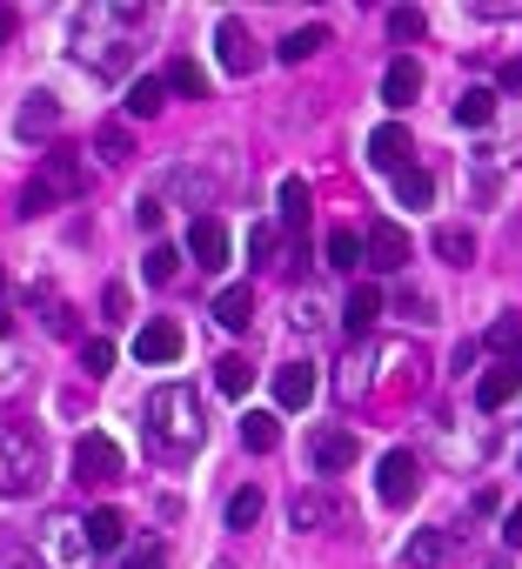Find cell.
Instances as JSON below:
<instances>
[{
    "label": "cell",
    "instance_id": "obj_10",
    "mask_svg": "<svg viewBox=\"0 0 522 569\" xmlns=\"http://www.w3.org/2000/svg\"><path fill=\"white\" fill-rule=\"evenodd\" d=\"M369 168H382V175H402L409 168V128L402 121H382L369 134Z\"/></svg>",
    "mask_w": 522,
    "mask_h": 569
},
{
    "label": "cell",
    "instance_id": "obj_21",
    "mask_svg": "<svg viewBox=\"0 0 522 569\" xmlns=\"http://www.w3.org/2000/svg\"><path fill=\"white\" fill-rule=\"evenodd\" d=\"M435 255H443L449 269H469L476 262V234L469 228H435Z\"/></svg>",
    "mask_w": 522,
    "mask_h": 569
},
{
    "label": "cell",
    "instance_id": "obj_30",
    "mask_svg": "<svg viewBox=\"0 0 522 569\" xmlns=\"http://www.w3.org/2000/svg\"><path fill=\"white\" fill-rule=\"evenodd\" d=\"M322 47H328V28H295L275 54H282V61H308V54H322Z\"/></svg>",
    "mask_w": 522,
    "mask_h": 569
},
{
    "label": "cell",
    "instance_id": "obj_25",
    "mask_svg": "<svg viewBox=\"0 0 522 569\" xmlns=\"http://www.w3.org/2000/svg\"><path fill=\"white\" fill-rule=\"evenodd\" d=\"M456 121H463V128H489V121H496V88H469V95L456 101Z\"/></svg>",
    "mask_w": 522,
    "mask_h": 569
},
{
    "label": "cell",
    "instance_id": "obj_34",
    "mask_svg": "<svg viewBox=\"0 0 522 569\" xmlns=\"http://www.w3.org/2000/svg\"><path fill=\"white\" fill-rule=\"evenodd\" d=\"M254 523H261V490H241L228 503V529H254Z\"/></svg>",
    "mask_w": 522,
    "mask_h": 569
},
{
    "label": "cell",
    "instance_id": "obj_43",
    "mask_svg": "<svg viewBox=\"0 0 522 569\" xmlns=\"http://www.w3.org/2000/svg\"><path fill=\"white\" fill-rule=\"evenodd\" d=\"M0 41H14V8H0Z\"/></svg>",
    "mask_w": 522,
    "mask_h": 569
},
{
    "label": "cell",
    "instance_id": "obj_3",
    "mask_svg": "<svg viewBox=\"0 0 522 569\" xmlns=\"http://www.w3.org/2000/svg\"><path fill=\"white\" fill-rule=\"evenodd\" d=\"M87 188V175H80V161L74 154H47V175L21 195V215H41V208H54V201H67V195H80Z\"/></svg>",
    "mask_w": 522,
    "mask_h": 569
},
{
    "label": "cell",
    "instance_id": "obj_2",
    "mask_svg": "<svg viewBox=\"0 0 522 569\" xmlns=\"http://www.w3.org/2000/svg\"><path fill=\"white\" fill-rule=\"evenodd\" d=\"M41 475H47V456H41L34 429L0 423V496H28V490H41Z\"/></svg>",
    "mask_w": 522,
    "mask_h": 569
},
{
    "label": "cell",
    "instance_id": "obj_42",
    "mask_svg": "<svg viewBox=\"0 0 522 569\" xmlns=\"http://www.w3.org/2000/svg\"><path fill=\"white\" fill-rule=\"evenodd\" d=\"M502 88H509V95H522V61H509V67H502Z\"/></svg>",
    "mask_w": 522,
    "mask_h": 569
},
{
    "label": "cell",
    "instance_id": "obj_28",
    "mask_svg": "<svg viewBox=\"0 0 522 569\" xmlns=\"http://www.w3.org/2000/svg\"><path fill=\"white\" fill-rule=\"evenodd\" d=\"M402 556H409L415 569H428V562H443V556H449V536H443V529H422V536H409Z\"/></svg>",
    "mask_w": 522,
    "mask_h": 569
},
{
    "label": "cell",
    "instance_id": "obj_4",
    "mask_svg": "<svg viewBox=\"0 0 522 569\" xmlns=\"http://www.w3.org/2000/svg\"><path fill=\"white\" fill-rule=\"evenodd\" d=\"M415 490H422V462H415L409 449H389V456H382V469H376V496H382L389 510H409V503H415Z\"/></svg>",
    "mask_w": 522,
    "mask_h": 569
},
{
    "label": "cell",
    "instance_id": "obj_17",
    "mask_svg": "<svg viewBox=\"0 0 522 569\" xmlns=\"http://www.w3.org/2000/svg\"><path fill=\"white\" fill-rule=\"evenodd\" d=\"M522 395V369L515 362H496L482 382H476V402H482V409H502V402H515Z\"/></svg>",
    "mask_w": 522,
    "mask_h": 569
},
{
    "label": "cell",
    "instance_id": "obj_19",
    "mask_svg": "<svg viewBox=\"0 0 522 569\" xmlns=\"http://www.w3.org/2000/svg\"><path fill=\"white\" fill-rule=\"evenodd\" d=\"M161 101H167V74H141L134 88H128V114H134V121L161 114Z\"/></svg>",
    "mask_w": 522,
    "mask_h": 569
},
{
    "label": "cell",
    "instance_id": "obj_11",
    "mask_svg": "<svg viewBox=\"0 0 522 569\" xmlns=\"http://www.w3.org/2000/svg\"><path fill=\"white\" fill-rule=\"evenodd\" d=\"M188 255H195L208 275H215V269H228V228H221L215 215H202V221L188 228Z\"/></svg>",
    "mask_w": 522,
    "mask_h": 569
},
{
    "label": "cell",
    "instance_id": "obj_23",
    "mask_svg": "<svg viewBox=\"0 0 522 569\" xmlns=\"http://www.w3.org/2000/svg\"><path fill=\"white\" fill-rule=\"evenodd\" d=\"M215 389H221V395H248V389H254V362H248V355H221V362H215Z\"/></svg>",
    "mask_w": 522,
    "mask_h": 569
},
{
    "label": "cell",
    "instance_id": "obj_31",
    "mask_svg": "<svg viewBox=\"0 0 522 569\" xmlns=\"http://www.w3.org/2000/svg\"><path fill=\"white\" fill-rule=\"evenodd\" d=\"M167 88H182L188 101H208V74H202L195 61H174V67H167Z\"/></svg>",
    "mask_w": 522,
    "mask_h": 569
},
{
    "label": "cell",
    "instance_id": "obj_44",
    "mask_svg": "<svg viewBox=\"0 0 522 569\" xmlns=\"http://www.w3.org/2000/svg\"><path fill=\"white\" fill-rule=\"evenodd\" d=\"M0 336H8V315H0Z\"/></svg>",
    "mask_w": 522,
    "mask_h": 569
},
{
    "label": "cell",
    "instance_id": "obj_32",
    "mask_svg": "<svg viewBox=\"0 0 522 569\" xmlns=\"http://www.w3.org/2000/svg\"><path fill=\"white\" fill-rule=\"evenodd\" d=\"M174 269H182V255H174V249H167V241H154V249L141 255V275H148L154 288H161V282H174Z\"/></svg>",
    "mask_w": 522,
    "mask_h": 569
},
{
    "label": "cell",
    "instance_id": "obj_38",
    "mask_svg": "<svg viewBox=\"0 0 522 569\" xmlns=\"http://www.w3.org/2000/svg\"><path fill=\"white\" fill-rule=\"evenodd\" d=\"M248 249H254V262H275V228H254Z\"/></svg>",
    "mask_w": 522,
    "mask_h": 569
},
{
    "label": "cell",
    "instance_id": "obj_18",
    "mask_svg": "<svg viewBox=\"0 0 522 569\" xmlns=\"http://www.w3.org/2000/svg\"><path fill=\"white\" fill-rule=\"evenodd\" d=\"M54 121H61V101H54V95H28V108H21L14 128H21V141H41Z\"/></svg>",
    "mask_w": 522,
    "mask_h": 569
},
{
    "label": "cell",
    "instance_id": "obj_26",
    "mask_svg": "<svg viewBox=\"0 0 522 569\" xmlns=\"http://www.w3.org/2000/svg\"><path fill=\"white\" fill-rule=\"evenodd\" d=\"M328 269H341V275L362 269V234H356V228H335V234H328Z\"/></svg>",
    "mask_w": 522,
    "mask_h": 569
},
{
    "label": "cell",
    "instance_id": "obj_16",
    "mask_svg": "<svg viewBox=\"0 0 522 569\" xmlns=\"http://www.w3.org/2000/svg\"><path fill=\"white\" fill-rule=\"evenodd\" d=\"M415 95H422V61H409V54L389 61V74H382V101H389V108H409Z\"/></svg>",
    "mask_w": 522,
    "mask_h": 569
},
{
    "label": "cell",
    "instance_id": "obj_39",
    "mask_svg": "<svg viewBox=\"0 0 522 569\" xmlns=\"http://www.w3.org/2000/svg\"><path fill=\"white\" fill-rule=\"evenodd\" d=\"M502 543H509V549H522V503L509 510V523H502Z\"/></svg>",
    "mask_w": 522,
    "mask_h": 569
},
{
    "label": "cell",
    "instance_id": "obj_7",
    "mask_svg": "<svg viewBox=\"0 0 522 569\" xmlns=\"http://www.w3.org/2000/svg\"><path fill=\"white\" fill-rule=\"evenodd\" d=\"M74 475L80 482H115L121 475V442L115 436H80L74 442Z\"/></svg>",
    "mask_w": 522,
    "mask_h": 569
},
{
    "label": "cell",
    "instance_id": "obj_36",
    "mask_svg": "<svg viewBox=\"0 0 522 569\" xmlns=\"http://www.w3.org/2000/svg\"><path fill=\"white\" fill-rule=\"evenodd\" d=\"M95 147H101L108 161H128V154H134V147H128V128H115V121H108V128L95 134Z\"/></svg>",
    "mask_w": 522,
    "mask_h": 569
},
{
    "label": "cell",
    "instance_id": "obj_35",
    "mask_svg": "<svg viewBox=\"0 0 522 569\" xmlns=\"http://www.w3.org/2000/svg\"><path fill=\"white\" fill-rule=\"evenodd\" d=\"M422 28H428V21H422L415 8H395V14H389V34H395V41H422Z\"/></svg>",
    "mask_w": 522,
    "mask_h": 569
},
{
    "label": "cell",
    "instance_id": "obj_12",
    "mask_svg": "<svg viewBox=\"0 0 522 569\" xmlns=\"http://www.w3.org/2000/svg\"><path fill=\"white\" fill-rule=\"evenodd\" d=\"M134 355H141L148 369L174 362V355H182V329H174V321H148V329L134 336Z\"/></svg>",
    "mask_w": 522,
    "mask_h": 569
},
{
    "label": "cell",
    "instance_id": "obj_41",
    "mask_svg": "<svg viewBox=\"0 0 522 569\" xmlns=\"http://www.w3.org/2000/svg\"><path fill=\"white\" fill-rule=\"evenodd\" d=\"M0 569H41V562H34L28 549H8V556H0Z\"/></svg>",
    "mask_w": 522,
    "mask_h": 569
},
{
    "label": "cell",
    "instance_id": "obj_33",
    "mask_svg": "<svg viewBox=\"0 0 522 569\" xmlns=\"http://www.w3.org/2000/svg\"><path fill=\"white\" fill-rule=\"evenodd\" d=\"M489 349H496V355H515V349H522V321H515V315H496V321H489Z\"/></svg>",
    "mask_w": 522,
    "mask_h": 569
},
{
    "label": "cell",
    "instance_id": "obj_9",
    "mask_svg": "<svg viewBox=\"0 0 522 569\" xmlns=\"http://www.w3.org/2000/svg\"><path fill=\"white\" fill-rule=\"evenodd\" d=\"M80 536H87V549H95V556H121L128 549V516L121 510H87L80 516Z\"/></svg>",
    "mask_w": 522,
    "mask_h": 569
},
{
    "label": "cell",
    "instance_id": "obj_27",
    "mask_svg": "<svg viewBox=\"0 0 522 569\" xmlns=\"http://www.w3.org/2000/svg\"><path fill=\"white\" fill-rule=\"evenodd\" d=\"M395 201H402V208H428V201H435V182H428L422 168H402V175H395Z\"/></svg>",
    "mask_w": 522,
    "mask_h": 569
},
{
    "label": "cell",
    "instance_id": "obj_1",
    "mask_svg": "<svg viewBox=\"0 0 522 569\" xmlns=\"http://www.w3.org/2000/svg\"><path fill=\"white\" fill-rule=\"evenodd\" d=\"M141 436H148V456L154 462H195L202 442H208V416H202V395L188 382H167L148 395L141 409Z\"/></svg>",
    "mask_w": 522,
    "mask_h": 569
},
{
    "label": "cell",
    "instance_id": "obj_22",
    "mask_svg": "<svg viewBox=\"0 0 522 569\" xmlns=\"http://www.w3.org/2000/svg\"><path fill=\"white\" fill-rule=\"evenodd\" d=\"M282 228H289V234H302V228H308V182H302V175H289V182H282Z\"/></svg>",
    "mask_w": 522,
    "mask_h": 569
},
{
    "label": "cell",
    "instance_id": "obj_5",
    "mask_svg": "<svg viewBox=\"0 0 522 569\" xmlns=\"http://www.w3.org/2000/svg\"><path fill=\"white\" fill-rule=\"evenodd\" d=\"M409 234L395 228V221H369V234H362V262L376 269V275H402L409 269Z\"/></svg>",
    "mask_w": 522,
    "mask_h": 569
},
{
    "label": "cell",
    "instance_id": "obj_29",
    "mask_svg": "<svg viewBox=\"0 0 522 569\" xmlns=\"http://www.w3.org/2000/svg\"><path fill=\"white\" fill-rule=\"evenodd\" d=\"M34 389V375H28V362L21 355H0V402H21Z\"/></svg>",
    "mask_w": 522,
    "mask_h": 569
},
{
    "label": "cell",
    "instance_id": "obj_6",
    "mask_svg": "<svg viewBox=\"0 0 522 569\" xmlns=\"http://www.w3.org/2000/svg\"><path fill=\"white\" fill-rule=\"evenodd\" d=\"M356 456H362V442L348 436V429H335V423L308 436V469H315V475H341V469H356Z\"/></svg>",
    "mask_w": 522,
    "mask_h": 569
},
{
    "label": "cell",
    "instance_id": "obj_40",
    "mask_svg": "<svg viewBox=\"0 0 522 569\" xmlns=\"http://www.w3.org/2000/svg\"><path fill=\"white\" fill-rule=\"evenodd\" d=\"M128 569H161V549H154V543H148V549H134V556H128Z\"/></svg>",
    "mask_w": 522,
    "mask_h": 569
},
{
    "label": "cell",
    "instance_id": "obj_8",
    "mask_svg": "<svg viewBox=\"0 0 522 569\" xmlns=\"http://www.w3.org/2000/svg\"><path fill=\"white\" fill-rule=\"evenodd\" d=\"M295 529H348V503L328 490V482L322 490H302L295 496Z\"/></svg>",
    "mask_w": 522,
    "mask_h": 569
},
{
    "label": "cell",
    "instance_id": "obj_20",
    "mask_svg": "<svg viewBox=\"0 0 522 569\" xmlns=\"http://www.w3.org/2000/svg\"><path fill=\"white\" fill-rule=\"evenodd\" d=\"M215 321L241 336L248 321H254V295H248V288H221V295H215Z\"/></svg>",
    "mask_w": 522,
    "mask_h": 569
},
{
    "label": "cell",
    "instance_id": "obj_13",
    "mask_svg": "<svg viewBox=\"0 0 522 569\" xmlns=\"http://www.w3.org/2000/svg\"><path fill=\"white\" fill-rule=\"evenodd\" d=\"M215 54H221L228 74H254V41H248L241 21H221V28H215Z\"/></svg>",
    "mask_w": 522,
    "mask_h": 569
},
{
    "label": "cell",
    "instance_id": "obj_15",
    "mask_svg": "<svg viewBox=\"0 0 522 569\" xmlns=\"http://www.w3.org/2000/svg\"><path fill=\"white\" fill-rule=\"evenodd\" d=\"M376 315H382V288H376V282H356V288H348L341 329H348V336H369V329H376Z\"/></svg>",
    "mask_w": 522,
    "mask_h": 569
},
{
    "label": "cell",
    "instance_id": "obj_24",
    "mask_svg": "<svg viewBox=\"0 0 522 569\" xmlns=\"http://www.w3.org/2000/svg\"><path fill=\"white\" fill-rule=\"evenodd\" d=\"M275 442H282V423H275V416H241V449L269 456Z\"/></svg>",
    "mask_w": 522,
    "mask_h": 569
},
{
    "label": "cell",
    "instance_id": "obj_14",
    "mask_svg": "<svg viewBox=\"0 0 522 569\" xmlns=\"http://www.w3.org/2000/svg\"><path fill=\"white\" fill-rule=\"evenodd\" d=\"M308 402H315V369L308 362L275 369V409H308Z\"/></svg>",
    "mask_w": 522,
    "mask_h": 569
},
{
    "label": "cell",
    "instance_id": "obj_37",
    "mask_svg": "<svg viewBox=\"0 0 522 569\" xmlns=\"http://www.w3.org/2000/svg\"><path fill=\"white\" fill-rule=\"evenodd\" d=\"M80 362H87V375H108L115 369V349L108 342H80Z\"/></svg>",
    "mask_w": 522,
    "mask_h": 569
}]
</instances>
